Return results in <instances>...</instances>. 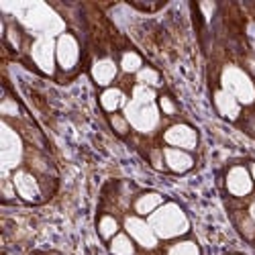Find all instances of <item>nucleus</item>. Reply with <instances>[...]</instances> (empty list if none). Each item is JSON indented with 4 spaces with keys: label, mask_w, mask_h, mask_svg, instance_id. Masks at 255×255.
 I'll return each instance as SVG.
<instances>
[{
    "label": "nucleus",
    "mask_w": 255,
    "mask_h": 255,
    "mask_svg": "<svg viewBox=\"0 0 255 255\" xmlns=\"http://www.w3.org/2000/svg\"><path fill=\"white\" fill-rule=\"evenodd\" d=\"M147 223H149L153 233L161 239H172V237L184 235L188 231V219L184 215V210L174 202H167L159 210L151 212Z\"/></svg>",
    "instance_id": "nucleus-1"
},
{
    "label": "nucleus",
    "mask_w": 255,
    "mask_h": 255,
    "mask_svg": "<svg viewBox=\"0 0 255 255\" xmlns=\"http://www.w3.org/2000/svg\"><path fill=\"white\" fill-rule=\"evenodd\" d=\"M223 82H225V90L237 102H251L253 100L255 88H253L251 80L245 76V72H241L239 68H227Z\"/></svg>",
    "instance_id": "nucleus-2"
},
{
    "label": "nucleus",
    "mask_w": 255,
    "mask_h": 255,
    "mask_svg": "<svg viewBox=\"0 0 255 255\" xmlns=\"http://www.w3.org/2000/svg\"><path fill=\"white\" fill-rule=\"evenodd\" d=\"M127 121L139 131H151L157 125V111L153 102H137L133 100L127 106Z\"/></svg>",
    "instance_id": "nucleus-3"
},
{
    "label": "nucleus",
    "mask_w": 255,
    "mask_h": 255,
    "mask_svg": "<svg viewBox=\"0 0 255 255\" xmlns=\"http://www.w3.org/2000/svg\"><path fill=\"white\" fill-rule=\"evenodd\" d=\"M127 231H129V235L143 247H155L157 245V235L149 227V223H145V221H141L137 217L127 219Z\"/></svg>",
    "instance_id": "nucleus-4"
},
{
    "label": "nucleus",
    "mask_w": 255,
    "mask_h": 255,
    "mask_svg": "<svg viewBox=\"0 0 255 255\" xmlns=\"http://www.w3.org/2000/svg\"><path fill=\"white\" fill-rule=\"evenodd\" d=\"M57 63L63 68V70H70L76 66V61L80 57V49H78V43L72 35H61L57 39Z\"/></svg>",
    "instance_id": "nucleus-5"
},
{
    "label": "nucleus",
    "mask_w": 255,
    "mask_h": 255,
    "mask_svg": "<svg viewBox=\"0 0 255 255\" xmlns=\"http://www.w3.org/2000/svg\"><path fill=\"white\" fill-rule=\"evenodd\" d=\"M165 141L169 145H176V147H184V149H194L198 137L196 131L188 125H174L172 129L165 131Z\"/></svg>",
    "instance_id": "nucleus-6"
},
{
    "label": "nucleus",
    "mask_w": 255,
    "mask_h": 255,
    "mask_svg": "<svg viewBox=\"0 0 255 255\" xmlns=\"http://www.w3.org/2000/svg\"><path fill=\"white\" fill-rule=\"evenodd\" d=\"M227 188H229V192L231 194H235V196H247L251 192V176L245 167L237 165V167H233L229 176H227Z\"/></svg>",
    "instance_id": "nucleus-7"
},
{
    "label": "nucleus",
    "mask_w": 255,
    "mask_h": 255,
    "mask_svg": "<svg viewBox=\"0 0 255 255\" xmlns=\"http://www.w3.org/2000/svg\"><path fill=\"white\" fill-rule=\"evenodd\" d=\"M163 157H165V165L172 169V172H178V174L188 172V169L194 165L192 155H188V153L182 151V149H174V147L165 149V151H163Z\"/></svg>",
    "instance_id": "nucleus-8"
},
{
    "label": "nucleus",
    "mask_w": 255,
    "mask_h": 255,
    "mask_svg": "<svg viewBox=\"0 0 255 255\" xmlns=\"http://www.w3.org/2000/svg\"><path fill=\"white\" fill-rule=\"evenodd\" d=\"M14 188L16 192L23 196L25 200H35L39 196V188H37V182L31 174L27 172H16L14 174Z\"/></svg>",
    "instance_id": "nucleus-9"
},
{
    "label": "nucleus",
    "mask_w": 255,
    "mask_h": 255,
    "mask_svg": "<svg viewBox=\"0 0 255 255\" xmlns=\"http://www.w3.org/2000/svg\"><path fill=\"white\" fill-rule=\"evenodd\" d=\"M215 104H217L219 113H221L223 117H227V119H235V117L239 115V102L233 98L227 90H219V92L215 94Z\"/></svg>",
    "instance_id": "nucleus-10"
},
{
    "label": "nucleus",
    "mask_w": 255,
    "mask_h": 255,
    "mask_svg": "<svg viewBox=\"0 0 255 255\" xmlns=\"http://www.w3.org/2000/svg\"><path fill=\"white\" fill-rule=\"evenodd\" d=\"M92 76H94V80L100 84V86H109V84L115 80V76H117V66H115V61H111V59H102V61H98L96 66L92 68Z\"/></svg>",
    "instance_id": "nucleus-11"
},
{
    "label": "nucleus",
    "mask_w": 255,
    "mask_h": 255,
    "mask_svg": "<svg viewBox=\"0 0 255 255\" xmlns=\"http://www.w3.org/2000/svg\"><path fill=\"white\" fill-rule=\"evenodd\" d=\"M163 202V196L157 192H149V194H143L137 202H135V210L137 215H151L155 212V208Z\"/></svg>",
    "instance_id": "nucleus-12"
},
{
    "label": "nucleus",
    "mask_w": 255,
    "mask_h": 255,
    "mask_svg": "<svg viewBox=\"0 0 255 255\" xmlns=\"http://www.w3.org/2000/svg\"><path fill=\"white\" fill-rule=\"evenodd\" d=\"M111 251H113V255H133L135 247H133L129 237L119 233V235H115L113 241H111Z\"/></svg>",
    "instance_id": "nucleus-13"
},
{
    "label": "nucleus",
    "mask_w": 255,
    "mask_h": 255,
    "mask_svg": "<svg viewBox=\"0 0 255 255\" xmlns=\"http://www.w3.org/2000/svg\"><path fill=\"white\" fill-rule=\"evenodd\" d=\"M100 102H102V109L104 111H117L119 106H123V102H125V98H123V94H121V90H117V88H111V90H106L102 96H100Z\"/></svg>",
    "instance_id": "nucleus-14"
},
{
    "label": "nucleus",
    "mask_w": 255,
    "mask_h": 255,
    "mask_svg": "<svg viewBox=\"0 0 255 255\" xmlns=\"http://www.w3.org/2000/svg\"><path fill=\"white\" fill-rule=\"evenodd\" d=\"M117 231H119V223L113 219V217H102L100 223H98V233H100V237L106 241V239H111L117 235Z\"/></svg>",
    "instance_id": "nucleus-15"
},
{
    "label": "nucleus",
    "mask_w": 255,
    "mask_h": 255,
    "mask_svg": "<svg viewBox=\"0 0 255 255\" xmlns=\"http://www.w3.org/2000/svg\"><path fill=\"white\" fill-rule=\"evenodd\" d=\"M167 255H200V249L194 241H182L169 249Z\"/></svg>",
    "instance_id": "nucleus-16"
},
{
    "label": "nucleus",
    "mask_w": 255,
    "mask_h": 255,
    "mask_svg": "<svg viewBox=\"0 0 255 255\" xmlns=\"http://www.w3.org/2000/svg\"><path fill=\"white\" fill-rule=\"evenodd\" d=\"M121 66L125 72H141V66H143V61L141 57L135 53V51H127L121 59Z\"/></svg>",
    "instance_id": "nucleus-17"
},
{
    "label": "nucleus",
    "mask_w": 255,
    "mask_h": 255,
    "mask_svg": "<svg viewBox=\"0 0 255 255\" xmlns=\"http://www.w3.org/2000/svg\"><path fill=\"white\" fill-rule=\"evenodd\" d=\"M139 82H143V84H159V74L155 70L145 68V70L139 72Z\"/></svg>",
    "instance_id": "nucleus-18"
},
{
    "label": "nucleus",
    "mask_w": 255,
    "mask_h": 255,
    "mask_svg": "<svg viewBox=\"0 0 255 255\" xmlns=\"http://www.w3.org/2000/svg\"><path fill=\"white\" fill-rule=\"evenodd\" d=\"M159 106H161V111H163V113H167V115H174V113H176L174 102L169 100L167 96H161V98H159Z\"/></svg>",
    "instance_id": "nucleus-19"
},
{
    "label": "nucleus",
    "mask_w": 255,
    "mask_h": 255,
    "mask_svg": "<svg viewBox=\"0 0 255 255\" xmlns=\"http://www.w3.org/2000/svg\"><path fill=\"white\" fill-rule=\"evenodd\" d=\"M113 127H115L119 133H127V123H125V119H121V117H115V119H113Z\"/></svg>",
    "instance_id": "nucleus-20"
},
{
    "label": "nucleus",
    "mask_w": 255,
    "mask_h": 255,
    "mask_svg": "<svg viewBox=\"0 0 255 255\" xmlns=\"http://www.w3.org/2000/svg\"><path fill=\"white\" fill-rule=\"evenodd\" d=\"M251 217H253V221H255V204L251 206Z\"/></svg>",
    "instance_id": "nucleus-21"
},
{
    "label": "nucleus",
    "mask_w": 255,
    "mask_h": 255,
    "mask_svg": "<svg viewBox=\"0 0 255 255\" xmlns=\"http://www.w3.org/2000/svg\"><path fill=\"white\" fill-rule=\"evenodd\" d=\"M251 174H253V180H255V163L251 165Z\"/></svg>",
    "instance_id": "nucleus-22"
}]
</instances>
